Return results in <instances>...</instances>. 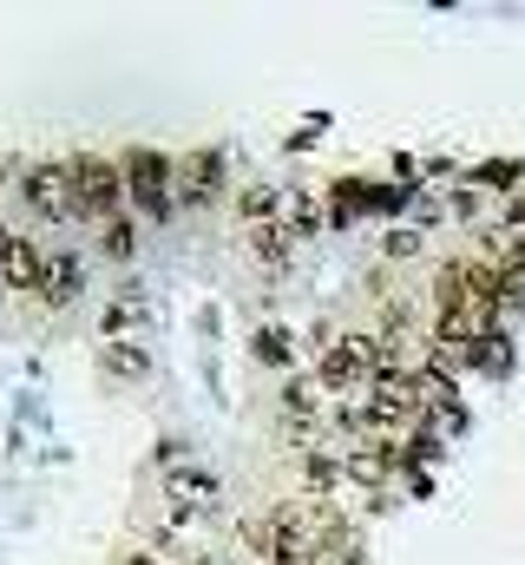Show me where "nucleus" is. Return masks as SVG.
<instances>
[{
	"mask_svg": "<svg viewBox=\"0 0 525 565\" xmlns=\"http://www.w3.org/2000/svg\"><path fill=\"white\" fill-rule=\"evenodd\" d=\"M66 171H73V204H79L86 217L113 224V217H119V204H126V164H106V158H73Z\"/></svg>",
	"mask_w": 525,
	"mask_h": 565,
	"instance_id": "1",
	"label": "nucleus"
},
{
	"mask_svg": "<svg viewBox=\"0 0 525 565\" xmlns=\"http://www.w3.org/2000/svg\"><path fill=\"white\" fill-rule=\"evenodd\" d=\"M375 369H368V335H335L322 355H315V388L322 395H355L368 388Z\"/></svg>",
	"mask_w": 525,
	"mask_h": 565,
	"instance_id": "2",
	"label": "nucleus"
},
{
	"mask_svg": "<svg viewBox=\"0 0 525 565\" xmlns=\"http://www.w3.org/2000/svg\"><path fill=\"white\" fill-rule=\"evenodd\" d=\"M171 184H178V164L164 151H131L126 158V198L144 217H171Z\"/></svg>",
	"mask_w": 525,
	"mask_h": 565,
	"instance_id": "3",
	"label": "nucleus"
},
{
	"mask_svg": "<svg viewBox=\"0 0 525 565\" xmlns=\"http://www.w3.org/2000/svg\"><path fill=\"white\" fill-rule=\"evenodd\" d=\"M20 198L40 211V217H73L79 204H73V171L66 164H33L26 178H20Z\"/></svg>",
	"mask_w": 525,
	"mask_h": 565,
	"instance_id": "4",
	"label": "nucleus"
},
{
	"mask_svg": "<svg viewBox=\"0 0 525 565\" xmlns=\"http://www.w3.org/2000/svg\"><path fill=\"white\" fill-rule=\"evenodd\" d=\"M164 493H171V507H178V513H197V507H217V493H224V487H217V473H211V467H171V473H164Z\"/></svg>",
	"mask_w": 525,
	"mask_h": 565,
	"instance_id": "5",
	"label": "nucleus"
},
{
	"mask_svg": "<svg viewBox=\"0 0 525 565\" xmlns=\"http://www.w3.org/2000/svg\"><path fill=\"white\" fill-rule=\"evenodd\" d=\"M394 467H400V447H394L388 434L362 440V447H355V454L342 460V473H349V480H362V487H382V480H388Z\"/></svg>",
	"mask_w": 525,
	"mask_h": 565,
	"instance_id": "6",
	"label": "nucleus"
},
{
	"mask_svg": "<svg viewBox=\"0 0 525 565\" xmlns=\"http://www.w3.org/2000/svg\"><path fill=\"white\" fill-rule=\"evenodd\" d=\"M178 178H184L178 191H184L191 204H204V198H217V178H224V158H217V151H191V158L178 164Z\"/></svg>",
	"mask_w": 525,
	"mask_h": 565,
	"instance_id": "7",
	"label": "nucleus"
},
{
	"mask_svg": "<svg viewBox=\"0 0 525 565\" xmlns=\"http://www.w3.org/2000/svg\"><path fill=\"white\" fill-rule=\"evenodd\" d=\"M46 277V257L26 244V237H13V250H7V264H0V289H40Z\"/></svg>",
	"mask_w": 525,
	"mask_h": 565,
	"instance_id": "8",
	"label": "nucleus"
},
{
	"mask_svg": "<svg viewBox=\"0 0 525 565\" xmlns=\"http://www.w3.org/2000/svg\"><path fill=\"white\" fill-rule=\"evenodd\" d=\"M138 322H144V296H138V289H126V296H113V302H106L99 335H106V342H131V329H138Z\"/></svg>",
	"mask_w": 525,
	"mask_h": 565,
	"instance_id": "9",
	"label": "nucleus"
},
{
	"mask_svg": "<svg viewBox=\"0 0 525 565\" xmlns=\"http://www.w3.org/2000/svg\"><path fill=\"white\" fill-rule=\"evenodd\" d=\"M40 302H73L79 296V257H46V277H40V289H33Z\"/></svg>",
	"mask_w": 525,
	"mask_h": 565,
	"instance_id": "10",
	"label": "nucleus"
},
{
	"mask_svg": "<svg viewBox=\"0 0 525 565\" xmlns=\"http://www.w3.org/2000/svg\"><path fill=\"white\" fill-rule=\"evenodd\" d=\"M99 369H106L113 382H138V375L151 369V349H144V342H106V349H99Z\"/></svg>",
	"mask_w": 525,
	"mask_h": 565,
	"instance_id": "11",
	"label": "nucleus"
},
{
	"mask_svg": "<svg viewBox=\"0 0 525 565\" xmlns=\"http://www.w3.org/2000/svg\"><path fill=\"white\" fill-rule=\"evenodd\" d=\"M237 211H244V224H250V231H262V224H276V217L289 211V198H282L276 184H250V191L237 198Z\"/></svg>",
	"mask_w": 525,
	"mask_h": 565,
	"instance_id": "12",
	"label": "nucleus"
},
{
	"mask_svg": "<svg viewBox=\"0 0 525 565\" xmlns=\"http://www.w3.org/2000/svg\"><path fill=\"white\" fill-rule=\"evenodd\" d=\"M250 250H257V264L282 270L289 250H296V237H289V224H262V231H250Z\"/></svg>",
	"mask_w": 525,
	"mask_h": 565,
	"instance_id": "13",
	"label": "nucleus"
},
{
	"mask_svg": "<svg viewBox=\"0 0 525 565\" xmlns=\"http://www.w3.org/2000/svg\"><path fill=\"white\" fill-rule=\"evenodd\" d=\"M282 415H289V422H296V427H302V422H315V415H322V388L296 375V382L282 388Z\"/></svg>",
	"mask_w": 525,
	"mask_h": 565,
	"instance_id": "14",
	"label": "nucleus"
},
{
	"mask_svg": "<svg viewBox=\"0 0 525 565\" xmlns=\"http://www.w3.org/2000/svg\"><path fill=\"white\" fill-rule=\"evenodd\" d=\"M250 349H257V362H269V369H289V362H296V342H289V329H276V322L257 329Z\"/></svg>",
	"mask_w": 525,
	"mask_h": 565,
	"instance_id": "15",
	"label": "nucleus"
},
{
	"mask_svg": "<svg viewBox=\"0 0 525 565\" xmlns=\"http://www.w3.org/2000/svg\"><path fill=\"white\" fill-rule=\"evenodd\" d=\"M322 217H329V204H315L309 191H296V198H289V237H315V231H322Z\"/></svg>",
	"mask_w": 525,
	"mask_h": 565,
	"instance_id": "16",
	"label": "nucleus"
},
{
	"mask_svg": "<svg viewBox=\"0 0 525 565\" xmlns=\"http://www.w3.org/2000/svg\"><path fill=\"white\" fill-rule=\"evenodd\" d=\"M302 480H309V493L322 500V493L342 480V460H335V454H302Z\"/></svg>",
	"mask_w": 525,
	"mask_h": 565,
	"instance_id": "17",
	"label": "nucleus"
},
{
	"mask_svg": "<svg viewBox=\"0 0 525 565\" xmlns=\"http://www.w3.org/2000/svg\"><path fill=\"white\" fill-rule=\"evenodd\" d=\"M131 250H138V224H131V217H113V224H106V257L126 264Z\"/></svg>",
	"mask_w": 525,
	"mask_h": 565,
	"instance_id": "18",
	"label": "nucleus"
},
{
	"mask_svg": "<svg viewBox=\"0 0 525 565\" xmlns=\"http://www.w3.org/2000/svg\"><path fill=\"white\" fill-rule=\"evenodd\" d=\"M513 178H525L519 164H480L467 184H473V191H513Z\"/></svg>",
	"mask_w": 525,
	"mask_h": 565,
	"instance_id": "19",
	"label": "nucleus"
},
{
	"mask_svg": "<svg viewBox=\"0 0 525 565\" xmlns=\"http://www.w3.org/2000/svg\"><path fill=\"white\" fill-rule=\"evenodd\" d=\"M382 250H388V257H414V250H420V231H407V224H394L388 237H382Z\"/></svg>",
	"mask_w": 525,
	"mask_h": 565,
	"instance_id": "20",
	"label": "nucleus"
},
{
	"mask_svg": "<svg viewBox=\"0 0 525 565\" xmlns=\"http://www.w3.org/2000/svg\"><path fill=\"white\" fill-rule=\"evenodd\" d=\"M119 565H164L158 553H144V546H131V553H119Z\"/></svg>",
	"mask_w": 525,
	"mask_h": 565,
	"instance_id": "21",
	"label": "nucleus"
},
{
	"mask_svg": "<svg viewBox=\"0 0 525 565\" xmlns=\"http://www.w3.org/2000/svg\"><path fill=\"white\" fill-rule=\"evenodd\" d=\"M7 250H13V231H0V264H7Z\"/></svg>",
	"mask_w": 525,
	"mask_h": 565,
	"instance_id": "22",
	"label": "nucleus"
},
{
	"mask_svg": "<svg viewBox=\"0 0 525 565\" xmlns=\"http://www.w3.org/2000/svg\"><path fill=\"white\" fill-rule=\"evenodd\" d=\"M0 184H7V164H0Z\"/></svg>",
	"mask_w": 525,
	"mask_h": 565,
	"instance_id": "23",
	"label": "nucleus"
}]
</instances>
